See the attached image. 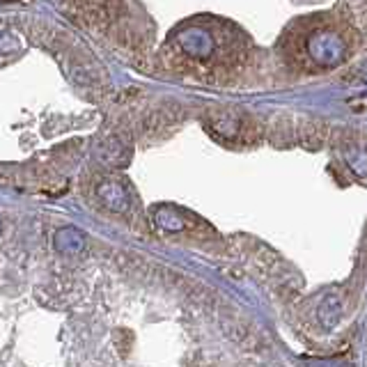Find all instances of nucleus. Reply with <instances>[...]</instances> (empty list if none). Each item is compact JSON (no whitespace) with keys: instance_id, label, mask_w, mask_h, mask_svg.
<instances>
[{"instance_id":"20e7f679","label":"nucleus","mask_w":367,"mask_h":367,"mask_svg":"<svg viewBox=\"0 0 367 367\" xmlns=\"http://www.w3.org/2000/svg\"><path fill=\"white\" fill-rule=\"evenodd\" d=\"M83 234L78 232V230L74 227H67V230H60V232L56 234V248L60 250V253H78L80 248H83Z\"/></svg>"},{"instance_id":"39448f33","label":"nucleus","mask_w":367,"mask_h":367,"mask_svg":"<svg viewBox=\"0 0 367 367\" xmlns=\"http://www.w3.org/2000/svg\"><path fill=\"white\" fill-rule=\"evenodd\" d=\"M365 78H367V71H365Z\"/></svg>"},{"instance_id":"f03ea898","label":"nucleus","mask_w":367,"mask_h":367,"mask_svg":"<svg viewBox=\"0 0 367 367\" xmlns=\"http://www.w3.org/2000/svg\"><path fill=\"white\" fill-rule=\"evenodd\" d=\"M305 53L310 63L317 67H335L346 58L349 53V39L335 28L319 25L305 39Z\"/></svg>"},{"instance_id":"7ed1b4c3","label":"nucleus","mask_w":367,"mask_h":367,"mask_svg":"<svg viewBox=\"0 0 367 367\" xmlns=\"http://www.w3.org/2000/svg\"><path fill=\"white\" fill-rule=\"evenodd\" d=\"M97 195H99V200L104 202L106 207L115 209V212H122V209L129 205L126 188L122 186V184H118V181H104L97 188Z\"/></svg>"},{"instance_id":"f257e3e1","label":"nucleus","mask_w":367,"mask_h":367,"mask_svg":"<svg viewBox=\"0 0 367 367\" xmlns=\"http://www.w3.org/2000/svg\"><path fill=\"white\" fill-rule=\"evenodd\" d=\"M177 46L186 58L198 60V63H212V60H219L227 53L230 42L221 39L219 30L212 28L207 23H188L184 25L177 35Z\"/></svg>"}]
</instances>
